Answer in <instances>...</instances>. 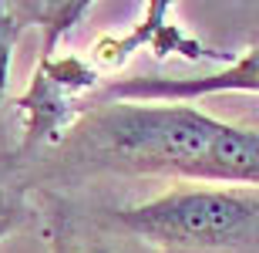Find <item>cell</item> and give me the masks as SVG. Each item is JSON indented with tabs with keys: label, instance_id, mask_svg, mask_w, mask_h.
<instances>
[{
	"label": "cell",
	"instance_id": "obj_1",
	"mask_svg": "<svg viewBox=\"0 0 259 253\" xmlns=\"http://www.w3.org/2000/svg\"><path fill=\"white\" fill-rule=\"evenodd\" d=\"M219 118L192 105H118L91 108L61 142V162L81 172L168 175L192 183L209 152Z\"/></svg>",
	"mask_w": 259,
	"mask_h": 253
},
{
	"label": "cell",
	"instance_id": "obj_2",
	"mask_svg": "<svg viewBox=\"0 0 259 253\" xmlns=\"http://www.w3.org/2000/svg\"><path fill=\"white\" fill-rule=\"evenodd\" d=\"M111 216L158 253H259V189L182 183Z\"/></svg>",
	"mask_w": 259,
	"mask_h": 253
},
{
	"label": "cell",
	"instance_id": "obj_3",
	"mask_svg": "<svg viewBox=\"0 0 259 253\" xmlns=\"http://www.w3.org/2000/svg\"><path fill=\"white\" fill-rule=\"evenodd\" d=\"M252 91L259 95V44H252L229 68L202 78H125L105 88V101H135V105H189L195 98Z\"/></svg>",
	"mask_w": 259,
	"mask_h": 253
},
{
	"label": "cell",
	"instance_id": "obj_4",
	"mask_svg": "<svg viewBox=\"0 0 259 253\" xmlns=\"http://www.w3.org/2000/svg\"><path fill=\"white\" fill-rule=\"evenodd\" d=\"M192 183L259 189V128L219 122V132L212 135Z\"/></svg>",
	"mask_w": 259,
	"mask_h": 253
},
{
	"label": "cell",
	"instance_id": "obj_5",
	"mask_svg": "<svg viewBox=\"0 0 259 253\" xmlns=\"http://www.w3.org/2000/svg\"><path fill=\"white\" fill-rule=\"evenodd\" d=\"M91 85H95V71L81 68L77 61H58V64H51V61L44 58L40 71L34 75L30 95L20 101V105L30 112L27 142L54 135V128H61V122H64L71 95H74V91H84V88H91Z\"/></svg>",
	"mask_w": 259,
	"mask_h": 253
},
{
	"label": "cell",
	"instance_id": "obj_6",
	"mask_svg": "<svg viewBox=\"0 0 259 253\" xmlns=\"http://www.w3.org/2000/svg\"><path fill=\"white\" fill-rule=\"evenodd\" d=\"M51 253H158L142 236L118 223L115 216L58 213L51 220Z\"/></svg>",
	"mask_w": 259,
	"mask_h": 253
},
{
	"label": "cell",
	"instance_id": "obj_7",
	"mask_svg": "<svg viewBox=\"0 0 259 253\" xmlns=\"http://www.w3.org/2000/svg\"><path fill=\"white\" fill-rule=\"evenodd\" d=\"M27 216V179L17 156H0V236Z\"/></svg>",
	"mask_w": 259,
	"mask_h": 253
},
{
	"label": "cell",
	"instance_id": "obj_8",
	"mask_svg": "<svg viewBox=\"0 0 259 253\" xmlns=\"http://www.w3.org/2000/svg\"><path fill=\"white\" fill-rule=\"evenodd\" d=\"M17 14L24 17V24H40L48 27V38H44V58H51V48L58 41L61 30H67L77 17L88 14V4H14Z\"/></svg>",
	"mask_w": 259,
	"mask_h": 253
},
{
	"label": "cell",
	"instance_id": "obj_9",
	"mask_svg": "<svg viewBox=\"0 0 259 253\" xmlns=\"http://www.w3.org/2000/svg\"><path fill=\"white\" fill-rule=\"evenodd\" d=\"M24 17L17 14L14 4L0 0V105L7 98V85H10V64H14V48H17L20 34H24Z\"/></svg>",
	"mask_w": 259,
	"mask_h": 253
}]
</instances>
